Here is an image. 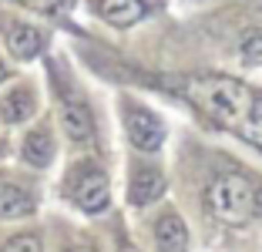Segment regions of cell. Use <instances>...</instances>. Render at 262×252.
I'll list each match as a JSON object with an SVG mask.
<instances>
[{"label":"cell","mask_w":262,"mask_h":252,"mask_svg":"<svg viewBox=\"0 0 262 252\" xmlns=\"http://www.w3.org/2000/svg\"><path fill=\"white\" fill-rule=\"evenodd\" d=\"M124 131H128V141L138 152L155 155L165 145V121L155 111H148L145 104H124Z\"/></svg>","instance_id":"obj_4"},{"label":"cell","mask_w":262,"mask_h":252,"mask_svg":"<svg viewBox=\"0 0 262 252\" xmlns=\"http://www.w3.org/2000/svg\"><path fill=\"white\" fill-rule=\"evenodd\" d=\"M37 111V98H34L31 88H14L0 98V118L7 124H20Z\"/></svg>","instance_id":"obj_11"},{"label":"cell","mask_w":262,"mask_h":252,"mask_svg":"<svg viewBox=\"0 0 262 252\" xmlns=\"http://www.w3.org/2000/svg\"><path fill=\"white\" fill-rule=\"evenodd\" d=\"M4 40H7L10 54H14L17 61H31V57H37L44 51V31H37L34 24H24V20L10 24Z\"/></svg>","instance_id":"obj_8"},{"label":"cell","mask_w":262,"mask_h":252,"mask_svg":"<svg viewBox=\"0 0 262 252\" xmlns=\"http://www.w3.org/2000/svg\"><path fill=\"white\" fill-rule=\"evenodd\" d=\"M37 199H34L31 185L17 182V178H0V219H20V215L34 212Z\"/></svg>","instance_id":"obj_7"},{"label":"cell","mask_w":262,"mask_h":252,"mask_svg":"<svg viewBox=\"0 0 262 252\" xmlns=\"http://www.w3.org/2000/svg\"><path fill=\"white\" fill-rule=\"evenodd\" d=\"M17 4H24V7H31V10H40V14H51L61 0H17Z\"/></svg>","instance_id":"obj_15"},{"label":"cell","mask_w":262,"mask_h":252,"mask_svg":"<svg viewBox=\"0 0 262 252\" xmlns=\"http://www.w3.org/2000/svg\"><path fill=\"white\" fill-rule=\"evenodd\" d=\"M20 155L24 161H31L34 168H47L51 161H54V135H51V128H34L24 135L20 141Z\"/></svg>","instance_id":"obj_10"},{"label":"cell","mask_w":262,"mask_h":252,"mask_svg":"<svg viewBox=\"0 0 262 252\" xmlns=\"http://www.w3.org/2000/svg\"><path fill=\"white\" fill-rule=\"evenodd\" d=\"M98 14L115 27H131L145 17V4L141 0H98Z\"/></svg>","instance_id":"obj_12"},{"label":"cell","mask_w":262,"mask_h":252,"mask_svg":"<svg viewBox=\"0 0 262 252\" xmlns=\"http://www.w3.org/2000/svg\"><path fill=\"white\" fill-rule=\"evenodd\" d=\"M208 212L225 225H246L259 212V192L239 172H222L215 182L208 185Z\"/></svg>","instance_id":"obj_2"},{"label":"cell","mask_w":262,"mask_h":252,"mask_svg":"<svg viewBox=\"0 0 262 252\" xmlns=\"http://www.w3.org/2000/svg\"><path fill=\"white\" fill-rule=\"evenodd\" d=\"M165 192V178L155 165H135L128 175V202L131 205H148Z\"/></svg>","instance_id":"obj_6"},{"label":"cell","mask_w":262,"mask_h":252,"mask_svg":"<svg viewBox=\"0 0 262 252\" xmlns=\"http://www.w3.org/2000/svg\"><path fill=\"white\" fill-rule=\"evenodd\" d=\"M68 195H71V202H74L81 212H88V215L104 212V208H108V202H111L108 175H104L94 161H81V165L71 168Z\"/></svg>","instance_id":"obj_3"},{"label":"cell","mask_w":262,"mask_h":252,"mask_svg":"<svg viewBox=\"0 0 262 252\" xmlns=\"http://www.w3.org/2000/svg\"><path fill=\"white\" fill-rule=\"evenodd\" d=\"M0 252H44V245H40V239H37V236L24 232V236H14Z\"/></svg>","instance_id":"obj_13"},{"label":"cell","mask_w":262,"mask_h":252,"mask_svg":"<svg viewBox=\"0 0 262 252\" xmlns=\"http://www.w3.org/2000/svg\"><path fill=\"white\" fill-rule=\"evenodd\" d=\"M68 252H98V245H91V242H81V245H74V249H68Z\"/></svg>","instance_id":"obj_16"},{"label":"cell","mask_w":262,"mask_h":252,"mask_svg":"<svg viewBox=\"0 0 262 252\" xmlns=\"http://www.w3.org/2000/svg\"><path fill=\"white\" fill-rule=\"evenodd\" d=\"M246 57L249 61H262V34H255V37L246 40Z\"/></svg>","instance_id":"obj_14"},{"label":"cell","mask_w":262,"mask_h":252,"mask_svg":"<svg viewBox=\"0 0 262 252\" xmlns=\"http://www.w3.org/2000/svg\"><path fill=\"white\" fill-rule=\"evenodd\" d=\"M118 252H138V249H135V245H128V242H121V245H118Z\"/></svg>","instance_id":"obj_17"},{"label":"cell","mask_w":262,"mask_h":252,"mask_svg":"<svg viewBox=\"0 0 262 252\" xmlns=\"http://www.w3.org/2000/svg\"><path fill=\"white\" fill-rule=\"evenodd\" d=\"M7 81V68H4V61H0V84Z\"/></svg>","instance_id":"obj_18"},{"label":"cell","mask_w":262,"mask_h":252,"mask_svg":"<svg viewBox=\"0 0 262 252\" xmlns=\"http://www.w3.org/2000/svg\"><path fill=\"white\" fill-rule=\"evenodd\" d=\"M57 101H61V124L68 131V138L74 145H94V118H91L88 101L68 84H61Z\"/></svg>","instance_id":"obj_5"},{"label":"cell","mask_w":262,"mask_h":252,"mask_svg":"<svg viewBox=\"0 0 262 252\" xmlns=\"http://www.w3.org/2000/svg\"><path fill=\"white\" fill-rule=\"evenodd\" d=\"M155 245H158V252H185L188 249V229L185 222L178 219L175 212H165L162 219L155 222Z\"/></svg>","instance_id":"obj_9"},{"label":"cell","mask_w":262,"mask_h":252,"mask_svg":"<svg viewBox=\"0 0 262 252\" xmlns=\"http://www.w3.org/2000/svg\"><path fill=\"white\" fill-rule=\"evenodd\" d=\"M185 94L215 124L229 128L232 135H239L249 145L262 148V91L235 81V77L205 74V77H188Z\"/></svg>","instance_id":"obj_1"}]
</instances>
